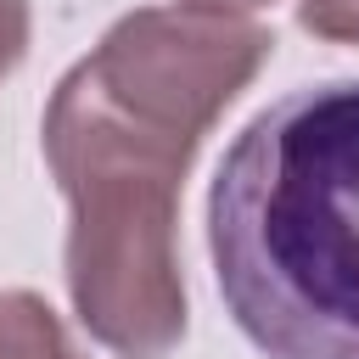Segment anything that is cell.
Returning <instances> with one entry per match:
<instances>
[{
	"mask_svg": "<svg viewBox=\"0 0 359 359\" xmlns=\"http://www.w3.org/2000/svg\"><path fill=\"white\" fill-rule=\"evenodd\" d=\"M269 50L252 17L140 6L50 90L39 146L67 196V297L107 353L168 359L180 348V185Z\"/></svg>",
	"mask_w": 359,
	"mask_h": 359,
	"instance_id": "obj_1",
	"label": "cell"
},
{
	"mask_svg": "<svg viewBox=\"0 0 359 359\" xmlns=\"http://www.w3.org/2000/svg\"><path fill=\"white\" fill-rule=\"evenodd\" d=\"M180 6H202V11H236V17H247V11H264V6H275V0H180Z\"/></svg>",
	"mask_w": 359,
	"mask_h": 359,
	"instance_id": "obj_6",
	"label": "cell"
},
{
	"mask_svg": "<svg viewBox=\"0 0 359 359\" xmlns=\"http://www.w3.org/2000/svg\"><path fill=\"white\" fill-rule=\"evenodd\" d=\"M297 22L314 39L359 45V0H297Z\"/></svg>",
	"mask_w": 359,
	"mask_h": 359,
	"instance_id": "obj_4",
	"label": "cell"
},
{
	"mask_svg": "<svg viewBox=\"0 0 359 359\" xmlns=\"http://www.w3.org/2000/svg\"><path fill=\"white\" fill-rule=\"evenodd\" d=\"M208 258L264 359H359V79L303 84L230 140Z\"/></svg>",
	"mask_w": 359,
	"mask_h": 359,
	"instance_id": "obj_2",
	"label": "cell"
},
{
	"mask_svg": "<svg viewBox=\"0 0 359 359\" xmlns=\"http://www.w3.org/2000/svg\"><path fill=\"white\" fill-rule=\"evenodd\" d=\"M28 56V0H0V79Z\"/></svg>",
	"mask_w": 359,
	"mask_h": 359,
	"instance_id": "obj_5",
	"label": "cell"
},
{
	"mask_svg": "<svg viewBox=\"0 0 359 359\" xmlns=\"http://www.w3.org/2000/svg\"><path fill=\"white\" fill-rule=\"evenodd\" d=\"M0 359H79L67 325L39 292H0Z\"/></svg>",
	"mask_w": 359,
	"mask_h": 359,
	"instance_id": "obj_3",
	"label": "cell"
}]
</instances>
